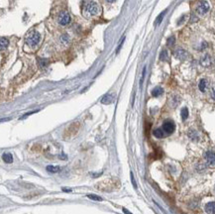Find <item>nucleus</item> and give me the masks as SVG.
<instances>
[{"mask_svg": "<svg viewBox=\"0 0 215 214\" xmlns=\"http://www.w3.org/2000/svg\"><path fill=\"white\" fill-rule=\"evenodd\" d=\"M99 12H100V8H99L98 4L92 1L86 2L84 4L83 10H82V14L86 18H91L93 16H96V15L99 14Z\"/></svg>", "mask_w": 215, "mask_h": 214, "instance_id": "obj_1", "label": "nucleus"}, {"mask_svg": "<svg viewBox=\"0 0 215 214\" xmlns=\"http://www.w3.org/2000/svg\"><path fill=\"white\" fill-rule=\"evenodd\" d=\"M40 40H41V36H40L39 32L37 31H32L30 32L28 35L25 38V42L26 44L30 47H35L39 44Z\"/></svg>", "mask_w": 215, "mask_h": 214, "instance_id": "obj_2", "label": "nucleus"}, {"mask_svg": "<svg viewBox=\"0 0 215 214\" xmlns=\"http://www.w3.org/2000/svg\"><path fill=\"white\" fill-rule=\"evenodd\" d=\"M209 8H210V6H209L208 2H207L206 0H201L196 6V12H197V14L202 16V15H205L207 12L209 11Z\"/></svg>", "mask_w": 215, "mask_h": 214, "instance_id": "obj_3", "label": "nucleus"}, {"mask_svg": "<svg viewBox=\"0 0 215 214\" xmlns=\"http://www.w3.org/2000/svg\"><path fill=\"white\" fill-rule=\"evenodd\" d=\"M57 22L62 26H67L71 23V15L67 13V11H62L59 14L57 17Z\"/></svg>", "mask_w": 215, "mask_h": 214, "instance_id": "obj_4", "label": "nucleus"}, {"mask_svg": "<svg viewBox=\"0 0 215 214\" xmlns=\"http://www.w3.org/2000/svg\"><path fill=\"white\" fill-rule=\"evenodd\" d=\"M162 129L164 130L166 135H171L172 133H174V129H176V125H174V123L171 121V120H167V121H165L164 124H162Z\"/></svg>", "mask_w": 215, "mask_h": 214, "instance_id": "obj_5", "label": "nucleus"}, {"mask_svg": "<svg viewBox=\"0 0 215 214\" xmlns=\"http://www.w3.org/2000/svg\"><path fill=\"white\" fill-rule=\"evenodd\" d=\"M204 160L209 167H215V153L212 151H207L204 153Z\"/></svg>", "mask_w": 215, "mask_h": 214, "instance_id": "obj_6", "label": "nucleus"}, {"mask_svg": "<svg viewBox=\"0 0 215 214\" xmlns=\"http://www.w3.org/2000/svg\"><path fill=\"white\" fill-rule=\"evenodd\" d=\"M187 52L183 49H177L176 52H174V57L176 58L179 61H184V60L187 58Z\"/></svg>", "mask_w": 215, "mask_h": 214, "instance_id": "obj_7", "label": "nucleus"}, {"mask_svg": "<svg viewBox=\"0 0 215 214\" xmlns=\"http://www.w3.org/2000/svg\"><path fill=\"white\" fill-rule=\"evenodd\" d=\"M211 57L209 56L208 54H205L204 56H202L201 60H200V64L202 67H208L211 65Z\"/></svg>", "mask_w": 215, "mask_h": 214, "instance_id": "obj_8", "label": "nucleus"}, {"mask_svg": "<svg viewBox=\"0 0 215 214\" xmlns=\"http://www.w3.org/2000/svg\"><path fill=\"white\" fill-rule=\"evenodd\" d=\"M205 211L207 214H215V202L211 201L205 204Z\"/></svg>", "mask_w": 215, "mask_h": 214, "instance_id": "obj_9", "label": "nucleus"}, {"mask_svg": "<svg viewBox=\"0 0 215 214\" xmlns=\"http://www.w3.org/2000/svg\"><path fill=\"white\" fill-rule=\"evenodd\" d=\"M207 87H208V81H207V79H200V81H199V83H198L199 90H200L201 92H205Z\"/></svg>", "mask_w": 215, "mask_h": 214, "instance_id": "obj_10", "label": "nucleus"}, {"mask_svg": "<svg viewBox=\"0 0 215 214\" xmlns=\"http://www.w3.org/2000/svg\"><path fill=\"white\" fill-rule=\"evenodd\" d=\"M113 99H114V96L112 94H106L105 96L101 99V103H103V104H110V103L113 102Z\"/></svg>", "mask_w": 215, "mask_h": 214, "instance_id": "obj_11", "label": "nucleus"}, {"mask_svg": "<svg viewBox=\"0 0 215 214\" xmlns=\"http://www.w3.org/2000/svg\"><path fill=\"white\" fill-rule=\"evenodd\" d=\"M153 134H154L155 137L159 138V139H161V138H164L165 136H166V133L164 132V130H162V128H159V129L154 130Z\"/></svg>", "mask_w": 215, "mask_h": 214, "instance_id": "obj_12", "label": "nucleus"}, {"mask_svg": "<svg viewBox=\"0 0 215 214\" xmlns=\"http://www.w3.org/2000/svg\"><path fill=\"white\" fill-rule=\"evenodd\" d=\"M162 93H164V89L160 86L155 87V88L152 90V95H153L154 97H158L160 95H162Z\"/></svg>", "mask_w": 215, "mask_h": 214, "instance_id": "obj_13", "label": "nucleus"}, {"mask_svg": "<svg viewBox=\"0 0 215 214\" xmlns=\"http://www.w3.org/2000/svg\"><path fill=\"white\" fill-rule=\"evenodd\" d=\"M0 45H1V47H0V49H1V50L6 49V48L8 47V45H9L8 39H6V38L2 37L1 39H0Z\"/></svg>", "mask_w": 215, "mask_h": 214, "instance_id": "obj_14", "label": "nucleus"}, {"mask_svg": "<svg viewBox=\"0 0 215 214\" xmlns=\"http://www.w3.org/2000/svg\"><path fill=\"white\" fill-rule=\"evenodd\" d=\"M2 159H3L4 162L7 163H13V157H12L11 154H4V155L2 156Z\"/></svg>", "mask_w": 215, "mask_h": 214, "instance_id": "obj_15", "label": "nucleus"}, {"mask_svg": "<svg viewBox=\"0 0 215 214\" xmlns=\"http://www.w3.org/2000/svg\"><path fill=\"white\" fill-rule=\"evenodd\" d=\"M61 42L64 45H67L69 43V36L67 34H62L61 36Z\"/></svg>", "mask_w": 215, "mask_h": 214, "instance_id": "obj_16", "label": "nucleus"}, {"mask_svg": "<svg viewBox=\"0 0 215 214\" xmlns=\"http://www.w3.org/2000/svg\"><path fill=\"white\" fill-rule=\"evenodd\" d=\"M60 170H61V168L55 167V166H48V167H47V170L50 173H57V172H60Z\"/></svg>", "mask_w": 215, "mask_h": 214, "instance_id": "obj_17", "label": "nucleus"}, {"mask_svg": "<svg viewBox=\"0 0 215 214\" xmlns=\"http://www.w3.org/2000/svg\"><path fill=\"white\" fill-rule=\"evenodd\" d=\"M181 115L182 120H186L187 119V117H188V110H187L186 107H184V108H182V109H181Z\"/></svg>", "mask_w": 215, "mask_h": 214, "instance_id": "obj_18", "label": "nucleus"}, {"mask_svg": "<svg viewBox=\"0 0 215 214\" xmlns=\"http://www.w3.org/2000/svg\"><path fill=\"white\" fill-rule=\"evenodd\" d=\"M188 136H189V138H190V139H192V140H197V139H198V136H197V133L195 132V131H193V130L189 131Z\"/></svg>", "mask_w": 215, "mask_h": 214, "instance_id": "obj_19", "label": "nucleus"}, {"mask_svg": "<svg viewBox=\"0 0 215 214\" xmlns=\"http://www.w3.org/2000/svg\"><path fill=\"white\" fill-rule=\"evenodd\" d=\"M174 43H176V39H174V37H169V39H167V44L169 47H172L174 45Z\"/></svg>", "mask_w": 215, "mask_h": 214, "instance_id": "obj_20", "label": "nucleus"}, {"mask_svg": "<svg viewBox=\"0 0 215 214\" xmlns=\"http://www.w3.org/2000/svg\"><path fill=\"white\" fill-rule=\"evenodd\" d=\"M166 12H167V10H165L164 12H162V13L159 15V17L156 20V24H160V23H161L162 18H164V16H165V14H166Z\"/></svg>", "mask_w": 215, "mask_h": 214, "instance_id": "obj_21", "label": "nucleus"}, {"mask_svg": "<svg viewBox=\"0 0 215 214\" xmlns=\"http://www.w3.org/2000/svg\"><path fill=\"white\" fill-rule=\"evenodd\" d=\"M87 197L90 198V199H92V200H96V201H101L102 200L101 197H99V196H97L95 194H88L87 195Z\"/></svg>", "mask_w": 215, "mask_h": 214, "instance_id": "obj_22", "label": "nucleus"}, {"mask_svg": "<svg viewBox=\"0 0 215 214\" xmlns=\"http://www.w3.org/2000/svg\"><path fill=\"white\" fill-rule=\"evenodd\" d=\"M160 59H161V61H166V60H167V51H162V54H161V57H160Z\"/></svg>", "mask_w": 215, "mask_h": 214, "instance_id": "obj_23", "label": "nucleus"}, {"mask_svg": "<svg viewBox=\"0 0 215 214\" xmlns=\"http://www.w3.org/2000/svg\"><path fill=\"white\" fill-rule=\"evenodd\" d=\"M210 95H211V98L213 100H215V86H213L211 88V91H210Z\"/></svg>", "mask_w": 215, "mask_h": 214, "instance_id": "obj_24", "label": "nucleus"}, {"mask_svg": "<svg viewBox=\"0 0 215 214\" xmlns=\"http://www.w3.org/2000/svg\"><path fill=\"white\" fill-rule=\"evenodd\" d=\"M40 64H41L42 67H47L48 61H47V60H40Z\"/></svg>", "mask_w": 215, "mask_h": 214, "instance_id": "obj_25", "label": "nucleus"}, {"mask_svg": "<svg viewBox=\"0 0 215 214\" xmlns=\"http://www.w3.org/2000/svg\"><path fill=\"white\" fill-rule=\"evenodd\" d=\"M131 180H132V183H133L134 187H137V185H136V182H135V178H134V175L131 173Z\"/></svg>", "mask_w": 215, "mask_h": 214, "instance_id": "obj_26", "label": "nucleus"}, {"mask_svg": "<svg viewBox=\"0 0 215 214\" xmlns=\"http://www.w3.org/2000/svg\"><path fill=\"white\" fill-rule=\"evenodd\" d=\"M123 211H124V212H125V213H126V214H132V213H130V212H129V211H128V210H127V209H125V208H123Z\"/></svg>", "mask_w": 215, "mask_h": 214, "instance_id": "obj_27", "label": "nucleus"}, {"mask_svg": "<svg viewBox=\"0 0 215 214\" xmlns=\"http://www.w3.org/2000/svg\"><path fill=\"white\" fill-rule=\"evenodd\" d=\"M107 2H108V3H113V2L115 1V0H106Z\"/></svg>", "mask_w": 215, "mask_h": 214, "instance_id": "obj_28", "label": "nucleus"}, {"mask_svg": "<svg viewBox=\"0 0 215 214\" xmlns=\"http://www.w3.org/2000/svg\"><path fill=\"white\" fill-rule=\"evenodd\" d=\"M64 190L66 191V192H71V189H66V188H64Z\"/></svg>", "mask_w": 215, "mask_h": 214, "instance_id": "obj_29", "label": "nucleus"}]
</instances>
